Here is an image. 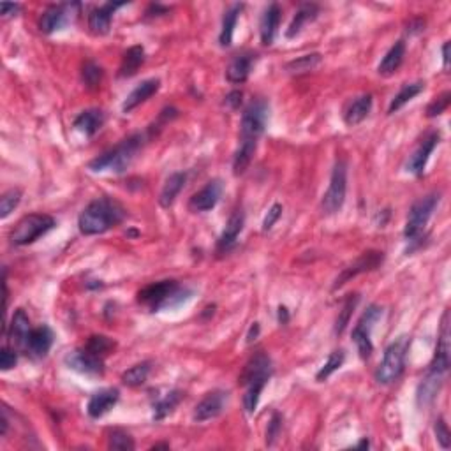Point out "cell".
Segmentation results:
<instances>
[{"mask_svg": "<svg viewBox=\"0 0 451 451\" xmlns=\"http://www.w3.org/2000/svg\"><path fill=\"white\" fill-rule=\"evenodd\" d=\"M126 215V208L119 201L113 200V197L102 196L87 205L85 210L80 214L78 227L87 237L102 234L122 224Z\"/></svg>", "mask_w": 451, "mask_h": 451, "instance_id": "obj_1", "label": "cell"}, {"mask_svg": "<svg viewBox=\"0 0 451 451\" xmlns=\"http://www.w3.org/2000/svg\"><path fill=\"white\" fill-rule=\"evenodd\" d=\"M271 377V360L266 353L259 351L256 353L247 365L244 366V372L240 374V381L238 383L245 386L244 395V407L249 414H254L258 409L259 397H261L263 390H265L266 383Z\"/></svg>", "mask_w": 451, "mask_h": 451, "instance_id": "obj_2", "label": "cell"}, {"mask_svg": "<svg viewBox=\"0 0 451 451\" xmlns=\"http://www.w3.org/2000/svg\"><path fill=\"white\" fill-rule=\"evenodd\" d=\"M192 296V291L182 288L177 281H159L145 286L138 293V303L150 313H161L164 309H175Z\"/></svg>", "mask_w": 451, "mask_h": 451, "instance_id": "obj_3", "label": "cell"}, {"mask_svg": "<svg viewBox=\"0 0 451 451\" xmlns=\"http://www.w3.org/2000/svg\"><path fill=\"white\" fill-rule=\"evenodd\" d=\"M143 138L141 133L131 134L129 138L122 139L116 146H113L108 152L101 153L99 157H95L94 161L89 163V170L95 171V173H101V171H113V173H124L127 168L131 166V163L134 161V157L138 156V152L141 150Z\"/></svg>", "mask_w": 451, "mask_h": 451, "instance_id": "obj_4", "label": "cell"}, {"mask_svg": "<svg viewBox=\"0 0 451 451\" xmlns=\"http://www.w3.org/2000/svg\"><path fill=\"white\" fill-rule=\"evenodd\" d=\"M411 346V337L401 335L384 351V357L376 369V381L379 384H391L402 376L406 366V357Z\"/></svg>", "mask_w": 451, "mask_h": 451, "instance_id": "obj_5", "label": "cell"}, {"mask_svg": "<svg viewBox=\"0 0 451 451\" xmlns=\"http://www.w3.org/2000/svg\"><path fill=\"white\" fill-rule=\"evenodd\" d=\"M57 226L55 219L46 214H31L25 215L23 219L18 221L14 229L11 231V244L23 247V245L34 244L41 237H45L48 231H51Z\"/></svg>", "mask_w": 451, "mask_h": 451, "instance_id": "obj_6", "label": "cell"}, {"mask_svg": "<svg viewBox=\"0 0 451 451\" xmlns=\"http://www.w3.org/2000/svg\"><path fill=\"white\" fill-rule=\"evenodd\" d=\"M439 194H428V196L420 197L416 203L411 207L409 210V217H407L406 222V229H404V237L411 244L418 241L421 238V233H423L425 226L428 224L430 217L434 215V210L439 205Z\"/></svg>", "mask_w": 451, "mask_h": 451, "instance_id": "obj_7", "label": "cell"}, {"mask_svg": "<svg viewBox=\"0 0 451 451\" xmlns=\"http://www.w3.org/2000/svg\"><path fill=\"white\" fill-rule=\"evenodd\" d=\"M347 192V163L344 159H339L333 166L332 178H330V185L326 194L322 196L321 208L326 215H333L342 208L344 201H346Z\"/></svg>", "mask_w": 451, "mask_h": 451, "instance_id": "obj_8", "label": "cell"}, {"mask_svg": "<svg viewBox=\"0 0 451 451\" xmlns=\"http://www.w3.org/2000/svg\"><path fill=\"white\" fill-rule=\"evenodd\" d=\"M268 120V102L265 99H256L245 108L240 124V139L258 141L259 136L265 133Z\"/></svg>", "mask_w": 451, "mask_h": 451, "instance_id": "obj_9", "label": "cell"}, {"mask_svg": "<svg viewBox=\"0 0 451 451\" xmlns=\"http://www.w3.org/2000/svg\"><path fill=\"white\" fill-rule=\"evenodd\" d=\"M381 317H383V309L379 305H370L363 313V316L358 319L357 325H354L351 337H353L354 344H357L358 354H360L362 360H369L370 354H372L374 346L372 340H370V333H372V328Z\"/></svg>", "mask_w": 451, "mask_h": 451, "instance_id": "obj_10", "label": "cell"}, {"mask_svg": "<svg viewBox=\"0 0 451 451\" xmlns=\"http://www.w3.org/2000/svg\"><path fill=\"white\" fill-rule=\"evenodd\" d=\"M383 259H384V254L379 251L363 252L360 258H358L357 261L353 263V265H349L347 268L342 270V273H340L339 277L335 278V282H333L332 289L333 291H337V289L342 288L346 282H349L351 278L358 277L360 273H366V271H372V270L379 268L381 263H383Z\"/></svg>", "mask_w": 451, "mask_h": 451, "instance_id": "obj_11", "label": "cell"}, {"mask_svg": "<svg viewBox=\"0 0 451 451\" xmlns=\"http://www.w3.org/2000/svg\"><path fill=\"white\" fill-rule=\"evenodd\" d=\"M65 365L71 370H76V372L83 374V376H94L99 377L104 374V358L95 357L90 351H87L85 347L83 349H75L71 353L65 354L64 358Z\"/></svg>", "mask_w": 451, "mask_h": 451, "instance_id": "obj_12", "label": "cell"}, {"mask_svg": "<svg viewBox=\"0 0 451 451\" xmlns=\"http://www.w3.org/2000/svg\"><path fill=\"white\" fill-rule=\"evenodd\" d=\"M448 369H450V310L446 309L445 314H442L441 333H439L434 360H432L430 369L428 370L446 377Z\"/></svg>", "mask_w": 451, "mask_h": 451, "instance_id": "obj_13", "label": "cell"}, {"mask_svg": "<svg viewBox=\"0 0 451 451\" xmlns=\"http://www.w3.org/2000/svg\"><path fill=\"white\" fill-rule=\"evenodd\" d=\"M439 139H441V134H439L438 131H430V133H427L423 136V139L420 141V145L416 146V150L413 152V156H411L409 161H407L406 168L409 173L416 175V177L423 175L425 168H427L428 159H430V153L434 152V148L438 146Z\"/></svg>", "mask_w": 451, "mask_h": 451, "instance_id": "obj_14", "label": "cell"}, {"mask_svg": "<svg viewBox=\"0 0 451 451\" xmlns=\"http://www.w3.org/2000/svg\"><path fill=\"white\" fill-rule=\"evenodd\" d=\"M32 326L31 319L25 314L23 309H18L13 314L9 322V328H7V346L13 347V349H25L27 351L28 337H31Z\"/></svg>", "mask_w": 451, "mask_h": 451, "instance_id": "obj_15", "label": "cell"}, {"mask_svg": "<svg viewBox=\"0 0 451 451\" xmlns=\"http://www.w3.org/2000/svg\"><path fill=\"white\" fill-rule=\"evenodd\" d=\"M222 190H224V185H222L221 180H210L207 185L201 190H197L189 201V210L190 212H210L212 208L217 207V203L221 201Z\"/></svg>", "mask_w": 451, "mask_h": 451, "instance_id": "obj_16", "label": "cell"}, {"mask_svg": "<svg viewBox=\"0 0 451 451\" xmlns=\"http://www.w3.org/2000/svg\"><path fill=\"white\" fill-rule=\"evenodd\" d=\"M227 402V393L222 390H214L210 393L205 395L201 402L194 407V420L203 423V421L214 420L219 414L224 411V406Z\"/></svg>", "mask_w": 451, "mask_h": 451, "instance_id": "obj_17", "label": "cell"}, {"mask_svg": "<svg viewBox=\"0 0 451 451\" xmlns=\"http://www.w3.org/2000/svg\"><path fill=\"white\" fill-rule=\"evenodd\" d=\"M71 7L72 6L69 4H55V6L48 7L39 20V28L43 34H53V32L62 31L69 23Z\"/></svg>", "mask_w": 451, "mask_h": 451, "instance_id": "obj_18", "label": "cell"}, {"mask_svg": "<svg viewBox=\"0 0 451 451\" xmlns=\"http://www.w3.org/2000/svg\"><path fill=\"white\" fill-rule=\"evenodd\" d=\"M120 398V391L116 388H104V390L95 391L87 404V413L94 420H99L104 414H108L113 407L116 406Z\"/></svg>", "mask_w": 451, "mask_h": 451, "instance_id": "obj_19", "label": "cell"}, {"mask_svg": "<svg viewBox=\"0 0 451 451\" xmlns=\"http://www.w3.org/2000/svg\"><path fill=\"white\" fill-rule=\"evenodd\" d=\"M126 6L124 2H116V4H104V6L95 7L94 11H90L89 14V28L94 36H104L109 32V27H112V20H113V13L119 7Z\"/></svg>", "mask_w": 451, "mask_h": 451, "instance_id": "obj_20", "label": "cell"}, {"mask_svg": "<svg viewBox=\"0 0 451 451\" xmlns=\"http://www.w3.org/2000/svg\"><path fill=\"white\" fill-rule=\"evenodd\" d=\"M53 339L55 335L50 326L41 325L38 328H32L31 337H28L27 353L34 358H45L53 346Z\"/></svg>", "mask_w": 451, "mask_h": 451, "instance_id": "obj_21", "label": "cell"}, {"mask_svg": "<svg viewBox=\"0 0 451 451\" xmlns=\"http://www.w3.org/2000/svg\"><path fill=\"white\" fill-rule=\"evenodd\" d=\"M370 112H372V95H358V97L351 99L346 108H344V122L349 127L358 126L369 116Z\"/></svg>", "mask_w": 451, "mask_h": 451, "instance_id": "obj_22", "label": "cell"}, {"mask_svg": "<svg viewBox=\"0 0 451 451\" xmlns=\"http://www.w3.org/2000/svg\"><path fill=\"white\" fill-rule=\"evenodd\" d=\"M245 224V215L241 210H237L233 215L229 217L227 224L222 231L221 238L217 241V252L219 254H224V252L229 251L234 244H237L238 237H240L241 229H244Z\"/></svg>", "mask_w": 451, "mask_h": 451, "instance_id": "obj_23", "label": "cell"}, {"mask_svg": "<svg viewBox=\"0 0 451 451\" xmlns=\"http://www.w3.org/2000/svg\"><path fill=\"white\" fill-rule=\"evenodd\" d=\"M161 89V80L157 78H150V80H145V82L139 83L136 89L131 92L129 95H127V99L124 101V113H131L134 108H138L139 104H143L145 101H148L152 95L157 94V90Z\"/></svg>", "mask_w": 451, "mask_h": 451, "instance_id": "obj_24", "label": "cell"}, {"mask_svg": "<svg viewBox=\"0 0 451 451\" xmlns=\"http://www.w3.org/2000/svg\"><path fill=\"white\" fill-rule=\"evenodd\" d=\"M254 62H256V55L252 53L237 55V57L229 62V65H227V71H226L227 82L234 83V85L247 82Z\"/></svg>", "mask_w": 451, "mask_h": 451, "instance_id": "obj_25", "label": "cell"}, {"mask_svg": "<svg viewBox=\"0 0 451 451\" xmlns=\"http://www.w3.org/2000/svg\"><path fill=\"white\" fill-rule=\"evenodd\" d=\"M281 14L282 11L278 4H270L265 13H263L261 23H259V34H261V43L265 46L273 45L278 23H281Z\"/></svg>", "mask_w": 451, "mask_h": 451, "instance_id": "obj_26", "label": "cell"}, {"mask_svg": "<svg viewBox=\"0 0 451 451\" xmlns=\"http://www.w3.org/2000/svg\"><path fill=\"white\" fill-rule=\"evenodd\" d=\"M317 14H319V6H317V4H302V6H300V9L296 11V14H295V18H293V21L289 23L286 36H288L289 39H293V38H296V36H300V34H302L303 28L307 27V25L313 23V21L316 20Z\"/></svg>", "mask_w": 451, "mask_h": 451, "instance_id": "obj_27", "label": "cell"}, {"mask_svg": "<svg viewBox=\"0 0 451 451\" xmlns=\"http://www.w3.org/2000/svg\"><path fill=\"white\" fill-rule=\"evenodd\" d=\"M442 381H445V376H439V374L428 370L427 376L423 377V381L418 386V404L421 407L430 406L435 401V397H438L439 390H441Z\"/></svg>", "mask_w": 451, "mask_h": 451, "instance_id": "obj_28", "label": "cell"}, {"mask_svg": "<svg viewBox=\"0 0 451 451\" xmlns=\"http://www.w3.org/2000/svg\"><path fill=\"white\" fill-rule=\"evenodd\" d=\"M104 126V112L99 108H90L80 113L75 120L76 131L85 136H94Z\"/></svg>", "mask_w": 451, "mask_h": 451, "instance_id": "obj_29", "label": "cell"}, {"mask_svg": "<svg viewBox=\"0 0 451 451\" xmlns=\"http://www.w3.org/2000/svg\"><path fill=\"white\" fill-rule=\"evenodd\" d=\"M145 62V48L141 45L131 46L129 50L124 53L122 62H120V69H119V76L120 78H131L136 72L139 71V67Z\"/></svg>", "mask_w": 451, "mask_h": 451, "instance_id": "obj_30", "label": "cell"}, {"mask_svg": "<svg viewBox=\"0 0 451 451\" xmlns=\"http://www.w3.org/2000/svg\"><path fill=\"white\" fill-rule=\"evenodd\" d=\"M404 57H406V43L397 41L383 57L379 67H377V72L383 76H391L393 72H397L398 67H401L402 62H404Z\"/></svg>", "mask_w": 451, "mask_h": 451, "instance_id": "obj_31", "label": "cell"}, {"mask_svg": "<svg viewBox=\"0 0 451 451\" xmlns=\"http://www.w3.org/2000/svg\"><path fill=\"white\" fill-rule=\"evenodd\" d=\"M187 180V175L185 173H173L166 178L164 182L163 190L159 194V203L163 208H170L171 205L175 203L177 196L180 194V190L183 189Z\"/></svg>", "mask_w": 451, "mask_h": 451, "instance_id": "obj_32", "label": "cell"}, {"mask_svg": "<svg viewBox=\"0 0 451 451\" xmlns=\"http://www.w3.org/2000/svg\"><path fill=\"white\" fill-rule=\"evenodd\" d=\"M256 146H258V141H251V139H241L240 146L234 152L233 157V173L237 175H244L247 171V168L251 166L252 157H254Z\"/></svg>", "mask_w": 451, "mask_h": 451, "instance_id": "obj_33", "label": "cell"}, {"mask_svg": "<svg viewBox=\"0 0 451 451\" xmlns=\"http://www.w3.org/2000/svg\"><path fill=\"white\" fill-rule=\"evenodd\" d=\"M241 9H244L241 4H233V6H231L224 13V18H222L221 36H219V43H221L222 48H229L231 43H233L234 27H237V21H238V16H240Z\"/></svg>", "mask_w": 451, "mask_h": 451, "instance_id": "obj_34", "label": "cell"}, {"mask_svg": "<svg viewBox=\"0 0 451 451\" xmlns=\"http://www.w3.org/2000/svg\"><path fill=\"white\" fill-rule=\"evenodd\" d=\"M180 401H182V391L178 390L168 391L163 398H159V401L153 404V420L156 421L164 420L168 414L173 413L175 407L180 404Z\"/></svg>", "mask_w": 451, "mask_h": 451, "instance_id": "obj_35", "label": "cell"}, {"mask_svg": "<svg viewBox=\"0 0 451 451\" xmlns=\"http://www.w3.org/2000/svg\"><path fill=\"white\" fill-rule=\"evenodd\" d=\"M425 89V83L418 82V83H407V85H404L401 89V92H398L397 95H395L393 99H391L390 102V108H388V113L390 115H393L395 112H398V109L402 108V106L407 104V102L411 101V99L416 97L418 94H421Z\"/></svg>", "mask_w": 451, "mask_h": 451, "instance_id": "obj_36", "label": "cell"}, {"mask_svg": "<svg viewBox=\"0 0 451 451\" xmlns=\"http://www.w3.org/2000/svg\"><path fill=\"white\" fill-rule=\"evenodd\" d=\"M358 302H360V295H349L346 300H344L342 303V309L339 310V316H337V321H335V335H342L344 330L347 328V325H349L351 317H353V313L354 309H357Z\"/></svg>", "mask_w": 451, "mask_h": 451, "instance_id": "obj_37", "label": "cell"}, {"mask_svg": "<svg viewBox=\"0 0 451 451\" xmlns=\"http://www.w3.org/2000/svg\"><path fill=\"white\" fill-rule=\"evenodd\" d=\"M322 57L319 53H310V55H303V57L295 58V60L288 62L286 64V71L289 75H303V72H309L313 69H316L319 64H321Z\"/></svg>", "mask_w": 451, "mask_h": 451, "instance_id": "obj_38", "label": "cell"}, {"mask_svg": "<svg viewBox=\"0 0 451 451\" xmlns=\"http://www.w3.org/2000/svg\"><path fill=\"white\" fill-rule=\"evenodd\" d=\"M148 374H150V362H141L138 365L131 366L129 370L122 374V383L126 386L136 388V386H141L146 379H148Z\"/></svg>", "mask_w": 451, "mask_h": 451, "instance_id": "obj_39", "label": "cell"}, {"mask_svg": "<svg viewBox=\"0 0 451 451\" xmlns=\"http://www.w3.org/2000/svg\"><path fill=\"white\" fill-rule=\"evenodd\" d=\"M116 347L115 340L109 339V337L106 335H92L89 340H87L85 344V349L90 351L92 354H95V357H108L109 353H113V349Z\"/></svg>", "mask_w": 451, "mask_h": 451, "instance_id": "obj_40", "label": "cell"}, {"mask_svg": "<svg viewBox=\"0 0 451 451\" xmlns=\"http://www.w3.org/2000/svg\"><path fill=\"white\" fill-rule=\"evenodd\" d=\"M344 360H346V353H344V349L333 351V353L328 357V360H326L325 365L319 369V372L316 374V379L319 381V383H322V381L328 379V377L332 376L335 370H339L340 366H342Z\"/></svg>", "mask_w": 451, "mask_h": 451, "instance_id": "obj_41", "label": "cell"}, {"mask_svg": "<svg viewBox=\"0 0 451 451\" xmlns=\"http://www.w3.org/2000/svg\"><path fill=\"white\" fill-rule=\"evenodd\" d=\"M108 448L115 451H133L136 448L133 438L127 432L115 428L108 435Z\"/></svg>", "mask_w": 451, "mask_h": 451, "instance_id": "obj_42", "label": "cell"}, {"mask_svg": "<svg viewBox=\"0 0 451 451\" xmlns=\"http://www.w3.org/2000/svg\"><path fill=\"white\" fill-rule=\"evenodd\" d=\"M21 201V190L20 189H9L2 194L0 197V217L7 219L11 215V212H14V208L20 205Z\"/></svg>", "mask_w": 451, "mask_h": 451, "instance_id": "obj_43", "label": "cell"}, {"mask_svg": "<svg viewBox=\"0 0 451 451\" xmlns=\"http://www.w3.org/2000/svg\"><path fill=\"white\" fill-rule=\"evenodd\" d=\"M102 75H104V71H102L101 65H97L95 62H87L82 72L83 83H85L89 89H97L102 82Z\"/></svg>", "mask_w": 451, "mask_h": 451, "instance_id": "obj_44", "label": "cell"}, {"mask_svg": "<svg viewBox=\"0 0 451 451\" xmlns=\"http://www.w3.org/2000/svg\"><path fill=\"white\" fill-rule=\"evenodd\" d=\"M450 101H451V92H448V90L442 92V94L439 95L438 99H434V101H432L430 104H428V108H427V116H428V119H435V116L442 115V113H445L446 109H448Z\"/></svg>", "mask_w": 451, "mask_h": 451, "instance_id": "obj_45", "label": "cell"}, {"mask_svg": "<svg viewBox=\"0 0 451 451\" xmlns=\"http://www.w3.org/2000/svg\"><path fill=\"white\" fill-rule=\"evenodd\" d=\"M434 432H435V439H438L439 445H441L445 450H448L450 445H451V434H450L448 423H446L445 418L442 416L435 420Z\"/></svg>", "mask_w": 451, "mask_h": 451, "instance_id": "obj_46", "label": "cell"}, {"mask_svg": "<svg viewBox=\"0 0 451 451\" xmlns=\"http://www.w3.org/2000/svg\"><path fill=\"white\" fill-rule=\"evenodd\" d=\"M281 430H282V418L281 414L273 413V416H271L268 423V428H266V445L273 446V442L277 441V438L281 435Z\"/></svg>", "mask_w": 451, "mask_h": 451, "instance_id": "obj_47", "label": "cell"}, {"mask_svg": "<svg viewBox=\"0 0 451 451\" xmlns=\"http://www.w3.org/2000/svg\"><path fill=\"white\" fill-rule=\"evenodd\" d=\"M16 362H18L16 349H13V347L9 346L2 347V351H0V369L11 370L13 366H16Z\"/></svg>", "mask_w": 451, "mask_h": 451, "instance_id": "obj_48", "label": "cell"}, {"mask_svg": "<svg viewBox=\"0 0 451 451\" xmlns=\"http://www.w3.org/2000/svg\"><path fill=\"white\" fill-rule=\"evenodd\" d=\"M281 215H282V205L278 203L273 205V207L270 208L268 215L265 217V221H263V231H270L271 227L275 226V222L281 219Z\"/></svg>", "mask_w": 451, "mask_h": 451, "instance_id": "obj_49", "label": "cell"}, {"mask_svg": "<svg viewBox=\"0 0 451 451\" xmlns=\"http://www.w3.org/2000/svg\"><path fill=\"white\" fill-rule=\"evenodd\" d=\"M241 99H244V94L240 90H233L226 95V104L231 109H238L241 106Z\"/></svg>", "mask_w": 451, "mask_h": 451, "instance_id": "obj_50", "label": "cell"}, {"mask_svg": "<svg viewBox=\"0 0 451 451\" xmlns=\"http://www.w3.org/2000/svg\"><path fill=\"white\" fill-rule=\"evenodd\" d=\"M0 11H2V16H13L20 11V4H2Z\"/></svg>", "mask_w": 451, "mask_h": 451, "instance_id": "obj_51", "label": "cell"}, {"mask_svg": "<svg viewBox=\"0 0 451 451\" xmlns=\"http://www.w3.org/2000/svg\"><path fill=\"white\" fill-rule=\"evenodd\" d=\"M259 335V322H252L251 328H249L247 333V344H252Z\"/></svg>", "mask_w": 451, "mask_h": 451, "instance_id": "obj_52", "label": "cell"}, {"mask_svg": "<svg viewBox=\"0 0 451 451\" xmlns=\"http://www.w3.org/2000/svg\"><path fill=\"white\" fill-rule=\"evenodd\" d=\"M442 62H445V71H448L450 69V41H446L445 46H442Z\"/></svg>", "mask_w": 451, "mask_h": 451, "instance_id": "obj_53", "label": "cell"}, {"mask_svg": "<svg viewBox=\"0 0 451 451\" xmlns=\"http://www.w3.org/2000/svg\"><path fill=\"white\" fill-rule=\"evenodd\" d=\"M278 322H281V325H288L289 322V313L284 305L278 307Z\"/></svg>", "mask_w": 451, "mask_h": 451, "instance_id": "obj_54", "label": "cell"}, {"mask_svg": "<svg viewBox=\"0 0 451 451\" xmlns=\"http://www.w3.org/2000/svg\"><path fill=\"white\" fill-rule=\"evenodd\" d=\"M152 450H170V445L168 442H161V445H153Z\"/></svg>", "mask_w": 451, "mask_h": 451, "instance_id": "obj_55", "label": "cell"}, {"mask_svg": "<svg viewBox=\"0 0 451 451\" xmlns=\"http://www.w3.org/2000/svg\"><path fill=\"white\" fill-rule=\"evenodd\" d=\"M369 446H370L369 439H366V438H365V439H362V441H360V442H358V445H357V448H369Z\"/></svg>", "mask_w": 451, "mask_h": 451, "instance_id": "obj_56", "label": "cell"}]
</instances>
